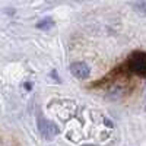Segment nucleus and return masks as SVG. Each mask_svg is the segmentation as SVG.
Returning a JSON list of instances; mask_svg holds the SVG:
<instances>
[{
    "mask_svg": "<svg viewBox=\"0 0 146 146\" xmlns=\"http://www.w3.org/2000/svg\"><path fill=\"white\" fill-rule=\"evenodd\" d=\"M126 66L133 75L146 79V51H133L127 58Z\"/></svg>",
    "mask_w": 146,
    "mask_h": 146,
    "instance_id": "nucleus-1",
    "label": "nucleus"
},
{
    "mask_svg": "<svg viewBox=\"0 0 146 146\" xmlns=\"http://www.w3.org/2000/svg\"><path fill=\"white\" fill-rule=\"evenodd\" d=\"M38 129H40V133L41 136L47 140H51L54 136L58 135V129L57 126L53 123V121H48L47 118H44L42 114L38 115Z\"/></svg>",
    "mask_w": 146,
    "mask_h": 146,
    "instance_id": "nucleus-2",
    "label": "nucleus"
},
{
    "mask_svg": "<svg viewBox=\"0 0 146 146\" xmlns=\"http://www.w3.org/2000/svg\"><path fill=\"white\" fill-rule=\"evenodd\" d=\"M69 70L70 73L75 78L83 80V79H88L89 75H91V69L86 63H83V62H75V63H72L69 66Z\"/></svg>",
    "mask_w": 146,
    "mask_h": 146,
    "instance_id": "nucleus-3",
    "label": "nucleus"
},
{
    "mask_svg": "<svg viewBox=\"0 0 146 146\" xmlns=\"http://www.w3.org/2000/svg\"><path fill=\"white\" fill-rule=\"evenodd\" d=\"M54 27V19L53 18H44L41 19L38 23H36V28L38 29H42V31H48Z\"/></svg>",
    "mask_w": 146,
    "mask_h": 146,
    "instance_id": "nucleus-4",
    "label": "nucleus"
},
{
    "mask_svg": "<svg viewBox=\"0 0 146 146\" xmlns=\"http://www.w3.org/2000/svg\"><path fill=\"white\" fill-rule=\"evenodd\" d=\"M133 9L137 15L140 16H146V2H137L133 5Z\"/></svg>",
    "mask_w": 146,
    "mask_h": 146,
    "instance_id": "nucleus-5",
    "label": "nucleus"
},
{
    "mask_svg": "<svg viewBox=\"0 0 146 146\" xmlns=\"http://www.w3.org/2000/svg\"><path fill=\"white\" fill-rule=\"evenodd\" d=\"M83 146H98V145H83Z\"/></svg>",
    "mask_w": 146,
    "mask_h": 146,
    "instance_id": "nucleus-6",
    "label": "nucleus"
}]
</instances>
